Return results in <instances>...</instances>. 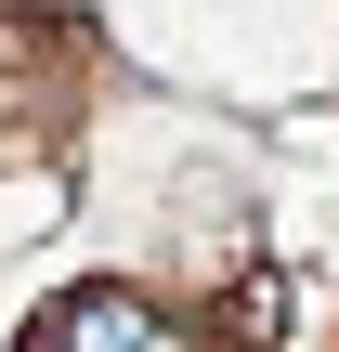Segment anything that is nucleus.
<instances>
[{
    "label": "nucleus",
    "mask_w": 339,
    "mask_h": 352,
    "mask_svg": "<svg viewBox=\"0 0 339 352\" xmlns=\"http://www.w3.org/2000/svg\"><path fill=\"white\" fill-rule=\"evenodd\" d=\"M78 196V65L39 39H0V261L52 235Z\"/></svg>",
    "instance_id": "f257e3e1"
},
{
    "label": "nucleus",
    "mask_w": 339,
    "mask_h": 352,
    "mask_svg": "<svg viewBox=\"0 0 339 352\" xmlns=\"http://www.w3.org/2000/svg\"><path fill=\"white\" fill-rule=\"evenodd\" d=\"M26 352H183V340H170V314H157L131 274H78L65 300H39Z\"/></svg>",
    "instance_id": "f03ea898"
},
{
    "label": "nucleus",
    "mask_w": 339,
    "mask_h": 352,
    "mask_svg": "<svg viewBox=\"0 0 339 352\" xmlns=\"http://www.w3.org/2000/svg\"><path fill=\"white\" fill-rule=\"evenodd\" d=\"M235 340H287V274H248L235 287Z\"/></svg>",
    "instance_id": "7ed1b4c3"
}]
</instances>
